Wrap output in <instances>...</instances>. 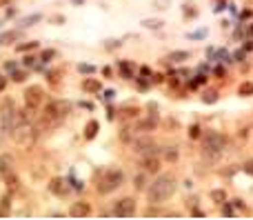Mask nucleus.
Listing matches in <instances>:
<instances>
[{"label": "nucleus", "instance_id": "1a4fd4ad", "mask_svg": "<svg viewBox=\"0 0 253 220\" xmlns=\"http://www.w3.org/2000/svg\"><path fill=\"white\" fill-rule=\"evenodd\" d=\"M89 214H91V207L84 200H78L69 207V216H73V218H87Z\"/></svg>", "mask_w": 253, "mask_h": 220}, {"label": "nucleus", "instance_id": "e433bc0d", "mask_svg": "<svg viewBox=\"0 0 253 220\" xmlns=\"http://www.w3.org/2000/svg\"><path fill=\"white\" fill-rule=\"evenodd\" d=\"M38 42H25V45H18V51H29V49H36Z\"/></svg>", "mask_w": 253, "mask_h": 220}, {"label": "nucleus", "instance_id": "7ed1b4c3", "mask_svg": "<svg viewBox=\"0 0 253 220\" xmlns=\"http://www.w3.org/2000/svg\"><path fill=\"white\" fill-rule=\"evenodd\" d=\"M122 183H124V171H122V169H115V167H111V169H107L105 174H102V178L98 180L96 189H98V193L107 196V193H113Z\"/></svg>", "mask_w": 253, "mask_h": 220}, {"label": "nucleus", "instance_id": "f257e3e1", "mask_svg": "<svg viewBox=\"0 0 253 220\" xmlns=\"http://www.w3.org/2000/svg\"><path fill=\"white\" fill-rule=\"evenodd\" d=\"M176 189H178V183L171 174H160L153 183H149V187L145 191L151 205H162L164 200H169L176 193Z\"/></svg>", "mask_w": 253, "mask_h": 220}, {"label": "nucleus", "instance_id": "cd10ccee", "mask_svg": "<svg viewBox=\"0 0 253 220\" xmlns=\"http://www.w3.org/2000/svg\"><path fill=\"white\" fill-rule=\"evenodd\" d=\"M9 202H11V198H9V196H4L2 200H0V216L9 214Z\"/></svg>", "mask_w": 253, "mask_h": 220}, {"label": "nucleus", "instance_id": "c756f323", "mask_svg": "<svg viewBox=\"0 0 253 220\" xmlns=\"http://www.w3.org/2000/svg\"><path fill=\"white\" fill-rule=\"evenodd\" d=\"M200 134H202V131H200L198 125H191V127H189V138L195 140V138H200Z\"/></svg>", "mask_w": 253, "mask_h": 220}, {"label": "nucleus", "instance_id": "393cba45", "mask_svg": "<svg viewBox=\"0 0 253 220\" xmlns=\"http://www.w3.org/2000/svg\"><path fill=\"white\" fill-rule=\"evenodd\" d=\"M213 60H220V63H224V65H231V63H233V60H231V56L226 54L224 49L216 51V56H213Z\"/></svg>", "mask_w": 253, "mask_h": 220}, {"label": "nucleus", "instance_id": "bb28decb", "mask_svg": "<svg viewBox=\"0 0 253 220\" xmlns=\"http://www.w3.org/2000/svg\"><path fill=\"white\" fill-rule=\"evenodd\" d=\"M142 25H145V27L146 29H160V27H162V20H142Z\"/></svg>", "mask_w": 253, "mask_h": 220}, {"label": "nucleus", "instance_id": "864d4df0", "mask_svg": "<svg viewBox=\"0 0 253 220\" xmlns=\"http://www.w3.org/2000/svg\"><path fill=\"white\" fill-rule=\"evenodd\" d=\"M4 87H7V78L0 76V91H4Z\"/></svg>", "mask_w": 253, "mask_h": 220}, {"label": "nucleus", "instance_id": "5701e85b", "mask_svg": "<svg viewBox=\"0 0 253 220\" xmlns=\"http://www.w3.org/2000/svg\"><path fill=\"white\" fill-rule=\"evenodd\" d=\"M18 38H20V32H7L0 36V45H9V42L18 40Z\"/></svg>", "mask_w": 253, "mask_h": 220}, {"label": "nucleus", "instance_id": "2f4dec72", "mask_svg": "<svg viewBox=\"0 0 253 220\" xmlns=\"http://www.w3.org/2000/svg\"><path fill=\"white\" fill-rule=\"evenodd\" d=\"M38 20H40V16H38V14H36V16H29V18L22 20V27H31V25L38 23Z\"/></svg>", "mask_w": 253, "mask_h": 220}, {"label": "nucleus", "instance_id": "603ef678", "mask_svg": "<svg viewBox=\"0 0 253 220\" xmlns=\"http://www.w3.org/2000/svg\"><path fill=\"white\" fill-rule=\"evenodd\" d=\"M113 96H115V91H111V89H107V91H105V100H111Z\"/></svg>", "mask_w": 253, "mask_h": 220}, {"label": "nucleus", "instance_id": "6e6552de", "mask_svg": "<svg viewBox=\"0 0 253 220\" xmlns=\"http://www.w3.org/2000/svg\"><path fill=\"white\" fill-rule=\"evenodd\" d=\"M42 98H44V91H42V87H38V85H31L29 89L25 91V103L34 109H38V105L42 103Z\"/></svg>", "mask_w": 253, "mask_h": 220}, {"label": "nucleus", "instance_id": "49530a36", "mask_svg": "<svg viewBox=\"0 0 253 220\" xmlns=\"http://www.w3.org/2000/svg\"><path fill=\"white\" fill-rule=\"evenodd\" d=\"M251 16H253V11H251V9H244L242 14H240V18L244 20V18H251Z\"/></svg>", "mask_w": 253, "mask_h": 220}, {"label": "nucleus", "instance_id": "4468645a", "mask_svg": "<svg viewBox=\"0 0 253 220\" xmlns=\"http://www.w3.org/2000/svg\"><path fill=\"white\" fill-rule=\"evenodd\" d=\"M11 169H13V158L2 153V156H0V178H7V176L11 174Z\"/></svg>", "mask_w": 253, "mask_h": 220}, {"label": "nucleus", "instance_id": "4be33fe9", "mask_svg": "<svg viewBox=\"0 0 253 220\" xmlns=\"http://www.w3.org/2000/svg\"><path fill=\"white\" fill-rule=\"evenodd\" d=\"M209 198H211L216 205H222V202L226 200V191H224V189H213V191L209 193Z\"/></svg>", "mask_w": 253, "mask_h": 220}, {"label": "nucleus", "instance_id": "9b49d317", "mask_svg": "<svg viewBox=\"0 0 253 220\" xmlns=\"http://www.w3.org/2000/svg\"><path fill=\"white\" fill-rule=\"evenodd\" d=\"M140 167L146 171V174H158L160 171V158L158 156H142Z\"/></svg>", "mask_w": 253, "mask_h": 220}, {"label": "nucleus", "instance_id": "b1692460", "mask_svg": "<svg viewBox=\"0 0 253 220\" xmlns=\"http://www.w3.org/2000/svg\"><path fill=\"white\" fill-rule=\"evenodd\" d=\"M217 100V91L216 89H207L202 94V103H207V105H213Z\"/></svg>", "mask_w": 253, "mask_h": 220}, {"label": "nucleus", "instance_id": "3c124183", "mask_svg": "<svg viewBox=\"0 0 253 220\" xmlns=\"http://www.w3.org/2000/svg\"><path fill=\"white\" fill-rule=\"evenodd\" d=\"M36 63V58H34V56H27V58H25V65H27V67H31V65H34Z\"/></svg>", "mask_w": 253, "mask_h": 220}, {"label": "nucleus", "instance_id": "473e14b6", "mask_svg": "<svg viewBox=\"0 0 253 220\" xmlns=\"http://www.w3.org/2000/svg\"><path fill=\"white\" fill-rule=\"evenodd\" d=\"M146 109H149V116L158 120V105H155V103H149V105H146Z\"/></svg>", "mask_w": 253, "mask_h": 220}, {"label": "nucleus", "instance_id": "412c9836", "mask_svg": "<svg viewBox=\"0 0 253 220\" xmlns=\"http://www.w3.org/2000/svg\"><path fill=\"white\" fill-rule=\"evenodd\" d=\"M98 127H100V125H98L96 120H91V122H89V125L84 127V140H93V138H96V134H98Z\"/></svg>", "mask_w": 253, "mask_h": 220}, {"label": "nucleus", "instance_id": "58836bf2", "mask_svg": "<svg viewBox=\"0 0 253 220\" xmlns=\"http://www.w3.org/2000/svg\"><path fill=\"white\" fill-rule=\"evenodd\" d=\"M11 78H13V80H16V82H22V80H25V78H27V73L16 72V69H13V72H11Z\"/></svg>", "mask_w": 253, "mask_h": 220}, {"label": "nucleus", "instance_id": "0eeeda50", "mask_svg": "<svg viewBox=\"0 0 253 220\" xmlns=\"http://www.w3.org/2000/svg\"><path fill=\"white\" fill-rule=\"evenodd\" d=\"M136 214V200L131 196L120 198V200L113 202V209H111V216H120V218H129V216Z\"/></svg>", "mask_w": 253, "mask_h": 220}, {"label": "nucleus", "instance_id": "20e7f679", "mask_svg": "<svg viewBox=\"0 0 253 220\" xmlns=\"http://www.w3.org/2000/svg\"><path fill=\"white\" fill-rule=\"evenodd\" d=\"M38 127L31 125V122H20L18 127H13L11 129V138L16 145H20V147H31V145L38 140Z\"/></svg>", "mask_w": 253, "mask_h": 220}, {"label": "nucleus", "instance_id": "de8ad7c7", "mask_svg": "<svg viewBox=\"0 0 253 220\" xmlns=\"http://www.w3.org/2000/svg\"><path fill=\"white\" fill-rule=\"evenodd\" d=\"M213 73H216L217 78H222V76H224V67H216V69H213Z\"/></svg>", "mask_w": 253, "mask_h": 220}, {"label": "nucleus", "instance_id": "c9c22d12", "mask_svg": "<svg viewBox=\"0 0 253 220\" xmlns=\"http://www.w3.org/2000/svg\"><path fill=\"white\" fill-rule=\"evenodd\" d=\"M242 169H244V174L253 176V158H249V160L244 162V165H242Z\"/></svg>", "mask_w": 253, "mask_h": 220}, {"label": "nucleus", "instance_id": "2eb2a0df", "mask_svg": "<svg viewBox=\"0 0 253 220\" xmlns=\"http://www.w3.org/2000/svg\"><path fill=\"white\" fill-rule=\"evenodd\" d=\"M160 151L164 153V160L167 162H176L178 158H180V149H178V145H169V147L160 149Z\"/></svg>", "mask_w": 253, "mask_h": 220}, {"label": "nucleus", "instance_id": "ea45409f", "mask_svg": "<svg viewBox=\"0 0 253 220\" xmlns=\"http://www.w3.org/2000/svg\"><path fill=\"white\" fill-rule=\"evenodd\" d=\"M186 209H195V207H198V198L195 196H191V198H186Z\"/></svg>", "mask_w": 253, "mask_h": 220}, {"label": "nucleus", "instance_id": "9d476101", "mask_svg": "<svg viewBox=\"0 0 253 220\" xmlns=\"http://www.w3.org/2000/svg\"><path fill=\"white\" fill-rule=\"evenodd\" d=\"M155 125H158V120L155 118H145V120H138L136 125H133V131L138 134H149V131H155Z\"/></svg>", "mask_w": 253, "mask_h": 220}, {"label": "nucleus", "instance_id": "4d7b16f0", "mask_svg": "<svg viewBox=\"0 0 253 220\" xmlns=\"http://www.w3.org/2000/svg\"><path fill=\"white\" fill-rule=\"evenodd\" d=\"M247 36L253 38V25H249V27H247Z\"/></svg>", "mask_w": 253, "mask_h": 220}, {"label": "nucleus", "instance_id": "f8f14e48", "mask_svg": "<svg viewBox=\"0 0 253 220\" xmlns=\"http://www.w3.org/2000/svg\"><path fill=\"white\" fill-rule=\"evenodd\" d=\"M118 72H120V78L131 80V78L136 76V65L129 63V60H118Z\"/></svg>", "mask_w": 253, "mask_h": 220}, {"label": "nucleus", "instance_id": "a211bd4d", "mask_svg": "<svg viewBox=\"0 0 253 220\" xmlns=\"http://www.w3.org/2000/svg\"><path fill=\"white\" fill-rule=\"evenodd\" d=\"M120 140H122V143H131L133 138H136V131H133V125H124L122 129H120Z\"/></svg>", "mask_w": 253, "mask_h": 220}, {"label": "nucleus", "instance_id": "7c9ffc66", "mask_svg": "<svg viewBox=\"0 0 253 220\" xmlns=\"http://www.w3.org/2000/svg\"><path fill=\"white\" fill-rule=\"evenodd\" d=\"M231 58H235V63H244V58H247V51H244V49H238L233 56H231Z\"/></svg>", "mask_w": 253, "mask_h": 220}, {"label": "nucleus", "instance_id": "a878e982", "mask_svg": "<svg viewBox=\"0 0 253 220\" xmlns=\"http://www.w3.org/2000/svg\"><path fill=\"white\" fill-rule=\"evenodd\" d=\"M240 96H253V82H242L238 89Z\"/></svg>", "mask_w": 253, "mask_h": 220}, {"label": "nucleus", "instance_id": "8fccbe9b", "mask_svg": "<svg viewBox=\"0 0 253 220\" xmlns=\"http://www.w3.org/2000/svg\"><path fill=\"white\" fill-rule=\"evenodd\" d=\"M242 49H244V51H253V40H247V42H244Z\"/></svg>", "mask_w": 253, "mask_h": 220}, {"label": "nucleus", "instance_id": "f03ea898", "mask_svg": "<svg viewBox=\"0 0 253 220\" xmlns=\"http://www.w3.org/2000/svg\"><path fill=\"white\" fill-rule=\"evenodd\" d=\"M200 136H202V153H204V158H209V160H216V158L226 149V145H229L226 136L220 134V131L209 129Z\"/></svg>", "mask_w": 253, "mask_h": 220}, {"label": "nucleus", "instance_id": "a19ab883", "mask_svg": "<svg viewBox=\"0 0 253 220\" xmlns=\"http://www.w3.org/2000/svg\"><path fill=\"white\" fill-rule=\"evenodd\" d=\"M160 214H162V211H160L158 207H149V209L145 211V216H149V218H151V216H160Z\"/></svg>", "mask_w": 253, "mask_h": 220}, {"label": "nucleus", "instance_id": "a18cd8bd", "mask_svg": "<svg viewBox=\"0 0 253 220\" xmlns=\"http://www.w3.org/2000/svg\"><path fill=\"white\" fill-rule=\"evenodd\" d=\"M167 127H169V129H171V127H173V129H178V127H180V122L173 120V118H169V120H167Z\"/></svg>", "mask_w": 253, "mask_h": 220}, {"label": "nucleus", "instance_id": "79ce46f5", "mask_svg": "<svg viewBox=\"0 0 253 220\" xmlns=\"http://www.w3.org/2000/svg\"><path fill=\"white\" fill-rule=\"evenodd\" d=\"M151 82H158V85H160V82H164V76H162V73H151Z\"/></svg>", "mask_w": 253, "mask_h": 220}, {"label": "nucleus", "instance_id": "f704fd0d", "mask_svg": "<svg viewBox=\"0 0 253 220\" xmlns=\"http://www.w3.org/2000/svg\"><path fill=\"white\" fill-rule=\"evenodd\" d=\"M53 56H56V51H53V49H47V51H42V56H40V60H42V63H49V60H51Z\"/></svg>", "mask_w": 253, "mask_h": 220}, {"label": "nucleus", "instance_id": "39448f33", "mask_svg": "<svg viewBox=\"0 0 253 220\" xmlns=\"http://www.w3.org/2000/svg\"><path fill=\"white\" fill-rule=\"evenodd\" d=\"M20 113H18L13 100H4L2 107H0V127H2L4 134H11L13 127L20 125Z\"/></svg>", "mask_w": 253, "mask_h": 220}, {"label": "nucleus", "instance_id": "c03bdc74", "mask_svg": "<svg viewBox=\"0 0 253 220\" xmlns=\"http://www.w3.org/2000/svg\"><path fill=\"white\" fill-rule=\"evenodd\" d=\"M182 7H184V16H198V11L191 9V5H182Z\"/></svg>", "mask_w": 253, "mask_h": 220}, {"label": "nucleus", "instance_id": "72a5a7b5", "mask_svg": "<svg viewBox=\"0 0 253 220\" xmlns=\"http://www.w3.org/2000/svg\"><path fill=\"white\" fill-rule=\"evenodd\" d=\"M233 214H235V211H233V207H231L226 200L222 202V216H233Z\"/></svg>", "mask_w": 253, "mask_h": 220}, {"label": "nucleus", "instance_id": "aec40b11", "mask_svg": "<svg viewBox=\"0 0 253 220\" xmlns=\"http://www.w3.org/2000/svg\"><path fill=\"white\" fill-rule=\"evenodd\" d=\"M167 60H171V63H184V60H191V54L189 51H171Z\"/></svg>", "mask_w": 253, "mask_h": 220}, {"label": "nucleus", "instance_id": "6ab92c4d", "mask_svg": "<svg viewBox=\"0 0 253 220\" xmlns=\"http://www.w3.org/2000/svg\"><path fill=\"white\" fill-rule=\"evenodd\" d=\"M82 89H84V91H91V94H96V91L102 89V85H100V80H96V78H87V80L82 82Z\"/></svg>", "mask_w": 253, "mask_h": 220}, {"label": "nucleus", "instance_id": "5fc2aeb1", "mask_svg": "<svg viewBox=\"0 0 253 220\" xmlns=\"http://www.w3.org/2000/svg\"><path fill=\"white\" fill-rule=\"evenodd\" d=\"M4 69H7V72H13V69H16V63H7L4 65Z\"/></svg>", "mask_w": 253, "mask_h": 220}, {"label": "nucleus", "instance_id": "6e6d98bb", "mask_svg": "<svg viewBox=\"0 0 253 220\" xmlns=\"http://www.w3.org/2000/svg\"><path fill=\"white\" fill-rule=\"evenodd\" d=\"M140 73H142V76H151V69H149V67H142Z\"/></svg>", "mask_w": 253, "mask_h": 220}, {"label": "nucleus", "instance_id": "423d86ee", "mask_svg": "<svg viewBox=\"0 0 253 220\" xmlns=\"http://www.w3.org/2000/svg\"><path fill=\"white\" fill-rule=\"evenodd\" d=\"M129 145H131L133 151L140 153V156H158L160 153V147L153 143V138H149V136H140V138L136 136Z\"/></svg>", "mask_w": 253, "mask_h": 220}, {"label": "nucleus", "instance_id": "f3484780", "mask_svg": "<svg viewBox=\"0 0 253 220\" xmlns=\"http://www.w3.org/2000/svg\"><path fill=\"white\" fill-rule=\"evenodd\" d=\"M120 120H131V118L138 116V107H133V105H127V107H120Z\"/></svg>", "mask_w": 253, "mask_h": 220}, {"label": "nucleus", "instance_id": "ddd939ff", "mask_svg": "<svg viewBox=\"0 0 253 220\" xmlns=\"http://www.w3.org/2000/svg\"><path fill=\"white\" fill-rule=\"evenodd\" d=\"M49 191L56 193V196H67V193H69V187H67V183L62 178H53L51 183H49Z\"/></svg>", "mask_w": 253, "mask_h": 220}, {"label": "nucleus", "instance_id": "dca6fc26", "mask_svg": "<svg viewBox=\"0 0 253 220\" xmlns=\"http://www.w3.org/2000/svg\"><path fill=\"white\" fill-rule=\"evenodd\" d=\"M133 187H136L138 191H145V189L149 187V180H146V171H142V174H136V176H133Z\"/></svg>", "mask_w": 253, "mask_h": 220}, {"label": "nucleus", "instance_id": "09e8293b", "mask_svg": "<svg viewBox=\"0 0 253 220\" xmlns=\"http://www.w3.org/2000/svg\"><path fill=\"white\" fill-rule=\"evenodd\" d=\"M233 207H235V209H244V202L240 200V198H235V200H233Z\"/></svg>", "mask_w": 253, "mask_h": 220}, {"label": "nucleus", "instance_id": "4c0bfd02", "mask_svg": "<svg viewBox=\"0 0 253 220\" xmlns=\"http://www.w3.org/2000/svg\"><path fill=\"white\" fill-rule=\"evenodd\" d=\"M120 45H122L120 40H107V42H105V49H109V51H111V49H118Z\"/></svg>", "mask_w": 253, "mask_h": 220}, {"label": "nucleus", "instance_id": "37998d69", "mask_svg": "<svg viewBox=\"0 0 253 220\" xmlns=\"http://www.w3.org/2000/svg\"><path fill=\"white\" fill-rule=\"evenodd\" d=\"M204 34H207V32H204V29H202V32H195V34H189V38H191V40H200V38H204Z\"/></svg>", "mask_w": 253, "mask_h": 220}, {"label": "nucleus", "instance_id": "c85d7f7f", "mask_svg": "<svg viewBox=\"0 0 253 220\" xmlns=\"http://www.w3.org/2000/svg\"><path fill=\"white\" fill-rule=\"evenodd\" d=\"M78 72L80 73H93V72H96V67H93V65H78Z\"/></svg>", "mask_w": 253, "mask_h": 220}]
</instances>
